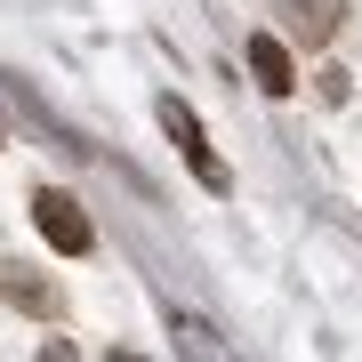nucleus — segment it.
<instances>
[{
    "mask_svg": "<svg viewBox=\"0 0 362 362\" xmlns=\"http://www.w3.org/2000/svg\"><path fill=\"white\" fill-rule=\"evenodd\" d=\"M161 129L177 137L185 169H194V177L209 185V194H226V185H233V169H226L218 153H209V137H202V121H194V105H185V97H161Z\"/></svg>",
    "mask_w": 362,
    "mask_h": 362,
    "instance_id": "nucleus-1",
    "label": "nucleus"
},
{
    "mask_svg": "<svg viewBox=\"0 0 362 362\" xmlns=\"http://www.w3.org/2000/svg\"><path fill=\"white\" fill-rule=\"evenodd\" d=\"M33 226H40V242H49V250H65V258H81V250L97 242L89 209H81L73 194H49V185H40V194H33Z\"/></svg>",
    "mask_w": 362,
    "mask_h": 362,
    "instance_id": "nucleus-2",
    "label": "nucleus"
},
{
    "mask_svg": "<svg viewBox=\"0 0 362 362\" xmlns=\"http://www.w3.org/2000/svg\"><path fill=\"white\" fill-rule=\"evenodd\" d=\"M0 298H8V306H25V314H40V322H49V314H65L57 282H49V274H33V266H16V258H0Z\"/></svg>",
    "mask_w": 362,
    "mask_h": 362,
    "instance_id": "nucleus-3",
    "label": "nucleus"
},
{
    "mask_svg": "<svg viewBox=\"0 0 362 362\" xmlns=\"http://www.w3.org/2000/svg\"><path fill=\"white\" fill-rule=\"evenodd\" d=\"M282 25L306 40V49H330L338 25H346V0H282Z\"/></svg>",
    "mask_w": 362,
    "mask_h": 362,
    "instance_id": "nucleus-4",
    "label": "nucleus"
},
{
    "mask_svg": "<svg viewBox=\"0 0 362 362\" xmlns=\"http://www.w3.org/2000/svg\"><path fill=\"white\" fill-rule=\"evenodd\" d=\"M250 73H258L266 97H290V89H298V57H290L274 33H250Z\"/></svg>",
    "mask_w": 362,
    "mask_h": 362,
    "instance_id": "nucleus-5",
    "label": "nucleus"
},
{
    "mask_svg": "<svg viewBox=\"0 0 362 362\" xmlns=\"http://www.w3.org/2000/svg\"><path fill=\"white\" fill-rule=\"evenodd\" d=\"M169 338H177V354H185V362H233V346L202 322V314H169Z\"/></svg>",
    "mask_w": 362,
    "mask_h": 362,
    "instance_id": "nucleus-6",
    "label": "nucleus"
},
{
    "mask_svg": "<svg viewBox=\"0 0 362 362\" xmlns=\"http://www.w3.org/2000/svg\"><path fill=\"white\" fill-rule=\"evenodd\" d=\"M40 362H81V354L65 346V338H49V346H40Z\"/></svg>",
    "mask_w": 362,
    "mask_h": 362,
    "instance_id": "nucleus-7",
    "label": "nucleus"
},
{
    "mask_svg": "<svg viewBox=\"0 0 362 362\" xmlns=\"http://www.w3.org/2000/svg\"><path fill=\"white\" fill-rule=\"evenodd\" d=\"M105 362H145V354H105Z\"/></svg>",
    "mask_w": 362,
    "mask_h": 362,
    "instance_id": "nucleus-8",
    "label": "nucleus"
}]
</instances>
